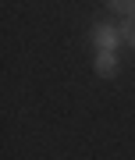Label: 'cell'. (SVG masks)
<instances>
[{"instance_id":"obj_3","label":"cell","mask_w":135,"mask_h":160,"mask_svg":"<svg viewBox=\"0 0 135 160\" xmlns=\"http://www.w3.org/2000/svg\"><path fill=\"white\" fill-rule=\"evenodd\" d=\"M110 7L121 14H135V0H110Z\"/></svg>"},{"instance_id":"obj_2","label":"cell","mask_w":135,"mask_h":160,"mask_svg":"<svg viewBox=\"0 0 135 160\" xmlns=\"http://www.w3.org/2000/svg\"><path fill=\"white\" fill-rule=\"evenodd\" d=\"M96 71H100V75H114V71H118V61H114V53H100V61H96Z\"/></svg>"},{"instance_id":"obj_4","label":"cell","mask_w":135,"mask_h":160,"mask_svg":"<svg viewBox=\"0 0 135 160\" xmlns=\"http://www.w3.org/2000/svg\"><path fill=\"white\" fill-rule=\"evenodd\" d=\"M121 32H124V39L135 46V18H128V22H124V29H121Z\"/></svg>"},{"instance_id":"obj_1","label":"cell","mask_w":135,"mask_h":160,"mask_svg":"<svg viewBox=\"0 0 135 160\" xmlns=\"http://www.w3.org/2000/svg\"><path fill=\"white\" fill-rule=\"evenodd\" d=\"M92 39H96V46H100L103 53H110V50H114V43H118V32L107 29V25H100V29L92 32Z\"/></svg>"}]
</instances>
